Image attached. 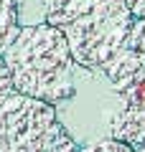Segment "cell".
<instances>
[{
	"mask_svg": "<svg viewBox=\"0 0 145 152\" xmlns=\"http://www.w3.org/2000/svg\"><path fill=\"white\" fill-rule=\"evenodd\" d=\"M0 56L18 94L54 107L74 96V58L66 38L51 23L18 28Z\"/></svg>",
	"mask_w": 145,
	"mask_h": 152,
	"instance_id": "cell-1",
	"label": "cell"
},
{
	"mask_svg": "<svg viewBox=\"0 0 145 152\" xmlns=\"http://www.w3.org/2000/svg\"><path fill=\"white\" fill-rule=\"evenodd\" d=\"M46 23L66 38L76 66L102 71L120 48L132 26L125 0H43Z\"/></svg>",
	"mask_w": 145,
	"mask_h": 152,
	"instance_id": "cell-2",
	"label": "cell"
},
{
	"mask_svg": "<svg viewBox=\"0 0 145 152\" xmlns=\"http://www.w3.org/2000/svg\"><path fill=\"white\" fill-rule=\"evenodd\" d=\"M79 145L59 122L54 104L10 94L0 104V152H76Z\"/></svg>",
	"mask_w": 145,
	"mask_h": 152,
	"instance_id": "cell-3",
	"label": "cell"
},
{
	"mask_svg": "<svg viewBox=\"0 0 145 152\" xmlns=\"http://www.w3.org/2000/svg\"><path fill=\"white\" fill-rule=\"evenodd\" d=\"M117 94V109L109 117V137L135 147L145 140V61L120 51L102 69Z\"/></svg>",
	"mask_w": 145,
	"mask_h": 152,
	"instance_id": "cell-4",
	"label": "cell"
},
{
	"mask_svg": "<svg viewBox=\"0 0 145 152\" xmlns=\"http://www.w3.org/2000/svg\"><path fill=\"white\" fill-rule=\"evenodd\" d=\"M18 0H0V53L18 33Z\"/></svg>",
	"mask_w": 145,
	"mask_h": 152,
	"instance_id": "cell-5",
	"label": "cell"
},
{
	"mask_svg": "<svg viewBox=\"0 0 145 152\" xmlns=\"http://www.w3.org/2000/svg\"><path fill=\"white\" fill-rule=\"evenodd\" d=\"M120 51L135 61H145V18H132L130 33H127L125 46Z\"/></svg>",
	"mask_w": 145,
	"mask_h": 152,
	"instance_id": "cell-6",
	"label": "cell"
},
{
	"mask_svg": "<svg viewBox=\"0 0 145 152\" xmlns=\"http://www.w3.org/2000/svg\"><path fill=\"white\" fill-rule=\"evenodd\" d=\"M76 152H132V147L120 142V140H115V137H104V140L89 142L87 147H79Z\"/></svg>",
	"mask_w": 145,
	"mask_h": 152,
	"instance_id": "cell-7",
	"label": "cell"
},
{
	"mask_svg": "<svg viewBox=\"0 0 145 152\" xmlns=\"http://www.w3.org/2000/svg\"><path fill=\"white\" fill-rule=\"evenodd\" d=\"M10 94H16V89H13V79H10V71H8L3 56H0V104L5 102Z\"/></svg>",
	"mask_w": 145,
	"mask_h": 152,
	"instance_id": "cell-8",
	"label": "cell"
},
{
	"mask_svg": "<svg viewBox=\"0 0 145 152\" xmlns=\"http://www.w3.org/2000/svg\"><path fill=\"white\" fill-rule=\"evenodd\" d=\"M132 18H145V0H125Z\"/></svg>",
	"mask_w": 145,
	"mask_h": 152,
	"instance_id": "cell-9",
	"label": "cell"
},
{
	"mask_svg": "<svg viewBox=\"0 0 145 152\" xmlns=\"http://www.w3.org/2000/svg\"><path fill=\"white\" fill-rule=\"evenodd\" d=\"M132 152H145V140H143V142H138V145L132 147Z\"/></svg>",
	"mask_w": 145,
	"mask_h": 152,
	"instance_id": "cell-10",
	"label": "cell"
}]
</instances>
